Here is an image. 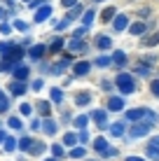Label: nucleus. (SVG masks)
Listing matches in <instances>:
<instances>
[{
	"label": "nucleus",
	"instance_id": "bb28decb",
	"mask_svg": "<svg viewBox=\"0 0 159 161\" xmlns=\"http://www.w3.org/2000/svg\"><path fill=\"white\" fill-rule=\"evenodd\" d=\"M87 124H89V117H87V114L75 117V126H77V129H87Z\"/></svg>",
	"mask_w": 159,
	"mask_h": 161
},
{
	"label": "nucleus",
	"instance_id": "c03bdc74",
	"mask_svg": "<svg viewBox=\"0 0 159 161\" xmlns=\"http://www.w3.org/2000/svg\"><path fill=\"white\" fill-rule=\"evenodd\" d=\"M9 31H12V26H9V24H0V33H5V35H7Z\"/></svg>",
	"mask_w": 159,
	"mask_h": 161
},
{
	"label": "nucleus",
	"instance_id": "ddd939ff",
	"mask_svg": "<svg viewBox=\"0 0 159 161\" xmlns=\"http://www.w3.org/2000/svg\"><path fill=\"white\" fill-rule=\"evenodd\" d=\"M35 108L40 110L42 117H49V112H52V105H49V101H37V103H35Z\"/></svg>",
	"mask_w": 159,
	"mask_h": 161
},
{
	"label": "nucleus",
	"instance_id": "3c124183",
	"mask_svg": "<svg viewBox=\"0 0 159 161\" xmlns=\"http://www.w3.org/2000/svg\"><path fill=\"white\" fill-rule=\"evenodd\" d=\"M127 161H145V159H140V157H129Z\"/></svg>",
	"mask_w": 159,
	"mask_h": 161
},
{
	"label": "nucleus",
	"instance_id": "8fccbe9b",
	"mask_svg": "<svg viewBox=\"0 0 159 161\" xmlns=\"http://www.w3.org/2000/svg\"><path fill=\"white\" fill-rule=\"evenodd\" d=\"M80 140H82V142H87V140H89V133L82 131V133H80Z\"/></svg>",
	"mask_w": 159,
	"mask_h": 161
},
{
	"label": "nucleus",
	"instance_id": "f3484780",
	"mask_svg": "<svg viewBox=\"0 0 159 161\" xmlns=\"http://www.w3.org/2000/svg\"><path fill=\"white\" fill-rule=\"evenodd\" d=\"M75 103H77V105H89V103H91V96H89L87 91H82V93L75 96Z\"/></svg>",
	"mask_w": 159,
	"mask_h": 161
},
{
	"label": "nucleus",
	"instance_id": "7c9ffc66",
	"mask_svg": "<svg viewBox=\"0 0 159 161\" xmlns=\"http://www.w3.org/2000/svg\"><path fill=\"white\" fill-rule=\"evenodd\" d=\"M84 154H87V149H84V147H75V149H70V157H73V159H82Z\"/></svg>",
	"mask_w": 159,
	"mask_h": 161
},
{
	"label": "nucleus",
	"instance_id": "58836bf2",
	"mask_svg": "<svg viewBox=\"0 0 159 161\" xmlns=\"http://www.w3.org/2000/svg\"><path fill=\"white\" fill-rule=\"evenodd\" d=\"M136 73H138V75H150V65H143V63H140L138 68H136Z\"/></svg>",
	"mask_w": 159,
	"mask_h": 161
},
{
	"label": "nucleus",
	"instance_id": "864d4df0",
	"mask_svg": "<svg viewBox=\"0 0 159 161\" xmlns=\"http://www.w3.org/2000/svg\"><path fill=\"white\" fill-rule=\"evenodd\" d=\"M45 161H59V159H54V157H52V159H45Z\"/></svg>",
	"mask_w": 159,
	"mask_h": 161
},
{
	"label": "nucleus",
	"instance_id": "ea45409f",
	"mask_svg": "<svg viewBox=\"0 0 159 161\" xmlns=\"http://www.w3.org/2000/svg\"><path fill=\"white\" fill-rule=\"evenodd\" d=\"M150 91L155 93V96L159 98V80H152V84H150Z\"/></svg>",
	"mask_w": 159,
	"mask_h": 161
},
{
	"label": "nucleus",
	"instance_id": "4468645a",
	"mask_svg": "<svg viewBox=\"0 0 159 161\" xmlns=\"http://www.w3.org/2000/svg\"><path fill=\"white\" fill-rule=\"evenodd\" d=\"M131 35H143V33L147 31V26L143 24V21H136V24H131Z\"/></svg>",
	"mask_w": 159,
	"mask_h": 161
},
{
	"label": "nucleus",
	"instance_id": "603ef678",
	"mask_svg": "<svg viewBox=\"0 0 159 161\" xmlns=\"http://www.w3.org/2000/svg\"><path fill=\"white\" fill-rule=\"evenodd\" d=\"M5 138H7V136H5V131H0V142H5Z\"/></svg>",
	"mask_w": 159,
	"mask_h": 161
},
{
	"label": "nucleus",
	"instance_id": "aec40b11",
	"mask_svg": "<svg viewBox=\"0 0 159 161\" xmlns=\"http://www.w3.org/2000/svg\"><path fill=\"white\" fill-rule=\"evenodd\" d=\"M42 129H45V133H49V136H54V133H56V121H52V119H45Z\"/></svg>",
	"mask_w": 159,
	"mask_h": 161
},
{
	"label": "nucleus",
	"instance_id": "09e8293b",
	"mask_svg": "<svg viewBox=\"0 0 159 161\" xmlns=\"http://www.w3.org/2000/svg\"><path fill=\"white\" fill-rule=\"evenodd\" d=\"M150 145H152V147H157V149H159V136H155V138H152V140H150Z\"/></svg>",
	"mask_w": 159,
	"mask_h": 161
},
{
	"label": "nucleus",
	"instance_id": "20e7f679",
	"mask_svg": "<svg viewBox=\"0 0 159 161\" xmlns=\"http://www.w3.org/2000/svg\"><path fill=\"white\" fill-rule=\"evenodd\" d=\"M147 117H152V112H150V110H145V108H133V110H129V112H127V119H131V121L147 119Z\"/></svg>",
	"mask_w": 159,
	"mask_h": 161
},
{
	"label": "nucleus",
	"instance_id": "423d86ee",
	"mask_svg": "<svg viewBox=\"0 0 159 161\" xmlns=\"http://www.w3.org/2000/svg\"><path fill=\"white\" fill-rule=\"evenodd\" d=\"M12 75H14V82H26V77H28V68H26V65H16Z\"/></svg>",
	"mask_w": 159,
	"mask_h": 161
},
{
	"label": "nucleus",
	"instance_id": "f03ea898",
	"mask_svg": "<svg viewBox=\"0 0 159 161\" xmlns=\"http://www.w3.org/2000/svg\"><path fill=\"white\" fill-rule=\"evenodd\" d=\"M21 56H24V49L16 47V44H9L5 49V65H12V63H19Z\"/></svg>",
	"mask_w": 159,
	"mask_h": 161
},
{
	"label": "nucleus",
	"instance_id": "0eeeda50",
	"mask_svg": "<svg viewBox=\"0 0 159 161\" xmlns=\"http://www.w3.org/2000/svg\"><path fill=\"white\" fill-rule=\"evenodd\" d=\"M91 117H94V121L101 126V129H105V124H108V112H103V110H94V114H91Z\"/></svg>",
	"mask_w": 159,
	"mask_h": 161
},
{
	"label": "nucleus",
	"instance_id": "72a5a7b5",
	"mask_svg": "<svg viewBox=\"0 0 159 161\" xmlns=\"http://www.w3.org/2000/svg\"><path fill=\"white\" fill-rule=\"evenodd\" d=\"M5 149H7V152L16 149V140H14V138H5Z\"/></svg>",
	"mask_w": 159,
	"mask_h": 161
},
{
	"label": "nucleus",
	"instance_id": "5fc2aeb1",
	"mask_svg": "<svg viewBox=\"0 0 159 161\" xmlns=\"http://www.w3.org/2000/svg\"><path fill=\"white\" fill-rule=\"evenodd\" d=\"M0 19H3V9H0Z\"/></svg>",
	"mask_w": 159,
	"mask_h": 161
},
{
	"label": "nucleus",
	"instance_id": "c85d7f7f",
	"mask_svg": "<svg viewBox=\"0 0 159 161\" xmlns=\"http://www.w3.org/2000/svg\"><path fill=\"white\" fill-rule=\"evenodd\" d=\"M157 42H159V33H155V35H150V37H145V40H143L145 47H155Z\"/></svg>",
	"mask_w": 159,
	"mask_h": 161
},
{
	"label": "nucleus",
	"instance_id": "f257e3e1",
	"mask_svg": "<svg viewBox=\"0 0 159 161\" xmlns=\"http://www.w3.org/2000/svg\"><path fill=\"white\" fill-rule=\"evenodd\" d=\"M115 84H117V89H119L122 93H133V89H136L133 77L127 75V73H119V75H117V80H115Z\"/></svg>",
	"mask_w": 159,
	"mask_h": 161
},
{
	"label": "nucleus",
	"instance_id": "39448f33",
	"mask_svg": "<svg viewBox=\"0 0 159 161\" xmlns=\"http://www.w3.org/2000/svg\"><path fill=\"white\" fill-rule=\"evenodd\" d=\"M47 16H52V5H42L40 9H35V16H33V21L42 24V21H47Z\"/></svg>",
	"mask_w": 159,
	"mask_h": 161
},
{
	"label": "nucleus",
	"instance_id": "2f4dec72",
	"mask_svg": "<svg viewBox=\"0 0 159 161\" xmlns=\"http://www.w3.org/2000/svg\"><path fill=\"white\" fill-rule=\"evenodd\" d=\"M75 142H77V136H75V133H65L63 136V145H75Z\"/></svg>",
	"mask_w": 159,
	"mask_h": 161
},
{
	"label": "nucleus",
	"instance_id": "79ce46f5",
	"mask_svg": "<svg viewBox=\"0 0 159 161\" xmlns=\"http://www.w3.org/2000/svg\"><path fill=\"white\" fill-rule=\"evenodd\" d=\"M73 24V21H68V19H63L61 24H56V31H63V28H68V26Z\"/></svg>",
	"mask_w": 159,
	"mask_h": 161
},
{
	"label": "nucleus",
	"instance_id": "37998d69",
	"mask_svg": "<svg viewBox=\"0 0 159 161\" xmlns=\"http://www.w3.org/2000/svg\"><path fill=\"white\" fill-rule=\"evenodd\" d=\"M61 5H63V7H75L77 0H61Z\"/></svg>",
	"mask_w": 159,
	"mask_h": 161
},
{
	"label": "nucleus",
	"instance_id": "cd10ccee",
	"mask_svg": "<svg viewBox=\"0 0 159 161\" xmlns=\"http://www.w3.org/2000/svg\"><path fill=\"white\" fill-rule=\"evenodd\" d=\"M110 133H112V136H122V133H124V124H122V121L112 124V126H110Z\"/></svg>",
	"mask_w": 159,
	"mask_h": 161
},
{
	"label": "nucleus",
	"instance_id": "1a4fd4ad",
	"mask_svg": "<svg viewBox=\"0 0 159 161\" xmlns=\"http://www.w3.org/2000/svg\"><path fill=\"white\" fill-rule=\"evenodd\" d=\"M89 68H91V65H89V61H80V63H75L73 73L77 75V77H82V75H87V73H89Z\"/></svg>",
	"mask_w": 159,
	"mask_h": 161
},
{
	"label": "nucleus",
	"instance_id": "6ab92c4d",
	"mask_svg": "<svg viewBox=\"0 0 159 161\" xmlns=\"http://www.w3.org/2000/svg\"><path fill=\"white\" fill-rule=\"evenodd\" d=\"M112 63L127 65V54H124V52H115V54H112Z\"/></svg>",
	"mask_w": 159,
	"mask_h": 161
},
{
	"label": "nucleus",
	"instance_id": "2eb2a0df",
	"mask_svg": "<svg viewBox=\"0 0 159 161\" xmlns=\"http://www.w3.org/2000/svg\"><path fill=\"white\" fill-rule=\"evenodd\" d=\"M45 49H47L45 44H35V47L31 49V58H33V61H40L42 54H45Z\"/></svg>",
	"mask_w": 159,
	"mask_h": 161
},
{
	"label": "nucleus",
	"instance_id": "a19ab883",
	"mask_svg": "<svg viewBox=\"0 0 159 161\" xmlns=\"http://www.w3.org/2000/svg\"><path fill=\"white\" fill-rule=\"evenodd\" d=\"M31 112H33V108H31L28 103H24V105H21V114H26V117H31Z\"/></svg>",
	"mask_w": 159,
	"mask_h": 161
},
{
	"label": "nucleus",
	"instance_id": "4d7b16f0",
	"mask_svg": "<svg viewBox=\"0 0 159 161\" xmlns=\"http://www.w3.org/2000/svg\"><path fill=\"white\" fill-rule=\"evenodd\" d=\"M28 3H31V0H28Z\"/></svg>",
	"mask_w": 159,
	"mask_h": 161
},
{
	"label": "nucleus",
	"instance_id": "a878e982",
	"mask_svg": "<svg viewBox=\"0 0 159 161\" xmlns=\"http://www.w3.org/2000/svg\"><path fill=\"white\" fill-rule=\"evenodd\" d=\"M84 49H87V44L82 40H73L70 42V52H84Z\"/></svg>",
	"mask_w": 159,
	"mask_h": 161
},
{
	"label": "nucleus",
	"instance_id": "c756f323",
	"mask_svg": "<svg viewBox=\"0 0 159 161\" xmlns=\"http://www.w3.org/2000/svg\"><path fill=\"white\" fill-rule=\"evenodd\" d=\"M49 93H52V101L54 103H61L63 101V91H61V89H52Z\"/></svg>",
	"mask_w": 159,
	"mask_h": 161
},
{
	"label": "nucleus",
	"instance_id": "9b49d317",
	"mask_svg": "<svg viewBox=\"0 0 159 161\" xmlns=\"http://www.w3.org/2000/svg\"><path fill=\"white\" fill-rule=\"evenodd\" d=\"M9 91H12V96H21V93H26V84L24 82H9Z\"/></svg>",
	"mask_w": 159,
	"mask_h": 161
},
{
	"label": "nucleus",
	"instance_id": "f704fd0d",
	"mask_svg": "<svg viewBox=\"0 0 159 161\" xmlns=\"http://www.w3.org/2000/svg\"><path fill=\"white\" fill-rule=\"evenodd\" d=\"M7 124H9V129H16V131L21 129V119H19V117H9Z\"/></svg>",
	"mask_w": 159,
	"mask_h": 161
},
{
	"label": "nucleus",
	"instance_id": "412c9836",
	"mask_svg": "<svg viewBox=\"0 0 159 161\" xmlns=\"http://www.w3.org/2000/svg\"><path fill=\"white\" fill-rule=\"evenodd\" d=\"M94 149H96V152H105V149H108V142H105V138H96V140H94Z\"/></svg>",
	"mask_w": 159,
	"mask_h": 161
},
{
	"label": "nucleus",
	"instance_id": "6e6d98bb",
	"mask_svg": "<svg viewBox=\"0 0 159 161\" xmlns=\"http://www.w3.org/2000/svg\"><path fill=\"white\" fill-rule=\"evenodd\" d=\"M94 3H103V0H94Z\"/></svg>",
	"mask_w": 159,
	"mask_h": 161
},
{
	"label": "nucleus",
	"instance_id": "6e6552de",
	"mask_svg": "<svg viewBox=\"0 0 159 161\" xmlns=\"http://www.w3.org/2000/svg\"><path fill=\"white\" fill-rule=\"evenodd\" d=\"M112 26H115V31H124V28L129 26V16L117 14V16H115V21H112Z\"/></svg>",
	"mask_w": 159,
	"mask_h": 161
},
{
	"label": "nucleus",
	"instance_id": "5701e85b",
	"mask_svg": "<svg viewBox=\"0 0 159 161\" xmlns=\"http://www.w3.org/2000/svg\"><path fill=\"white\" fill-rule=\"evenodd\" d=\"M91 21H94V9H87L84 16H82V24H84V28H89Z\"/></svg>",
	"mask_w": 159,
	"mask_h": 161
},
{
	"label": "nucleus",
	"instance_id": "4be33fe9",
	"mask_svg": "<svg viewBox=\"0 0 159 161\" xmlns=\"http://www.w3.org/2000/svg\"><path fill=\"white\" fill-rule=\"evenodd\" d=\"M7 108H9V98L5 96V91L0 89V112H7Z\"/></svg>",
	"mask_w": 159,
	"mask_h": 161
},
{
	"label": "nucleus",
	"instance_id": "e433bc0d",
	"mask_svg": "<svg viewBox=\"0 0 159 161\" xmlns=\"http://www.w3.org/2000/svg\"><path fill=\"white\" fill-rule=\"evenodd\" d=\"M52 154H54V159L63 157V147H61V145H52Z\"/></svg>",
	"mask_w": 159,
	"mask_h": 161
},
{
	"label": "nucleus",
	"instance_id": "393cba45",
	"mask_svg": "<svg viewBox=\"0 0 159 161\" xmlns=\"http://www.w3.org/2000/svg\"><path fill=\"white\" fill-rule=\"evenodd\" d=\"M31 142H33V138H28V136H26V138H21V140L16 142V147H19V149H24V152H28Z\"/></svg>",
	"mask_w": 159,
	"mask_h": 161
},
{
	"label": "nucleus",
	"instance_id": "c9c22d12",
	"mask_svg": "<svg viewBox=\"0 0 159 161\" xmlns=\"http://www.w3.org/2000/svg\"><path fill=\"white\" fill-rule=\"evenodd\" d=\"M112 63V58L110 56H101V58H96V65H101V68H105V65H110Z\"/></svg>",
	"mask_w": 159,
	"mask_h": 161
},
{
	"label": "nucleus",
	"instance_id": "9d476101",
	"mask_svg": "<svg viewBox=\"0 0 159 161\" xmlns=\"http://www.w3.org/2000/svg\"><path fill=\"white\" fill-rule=\"evenodd\" d=\"M124 108V101L119 96H112V98H108V110H112V112H117V110H122Z\"/></svg>",
	"mask_w": 159,
	"mask_h": 161
},
{
	"label": "nucleus",
	"instance_id": "a211bd4d",
	"mask_svg": "<svg viewBox=\"0 0 159 161\" xmlns=\"http://www.w3.org/2000/svg\"><path fill=\"white\" fill-rule=\"evenodd\" d=\"M112 16H117V12H115V7H105L101 14V21L105 24V21H112Z\"/></svg>",
	"mask_w": 159,
	"mask_h": 161
},
{
	"label": "nucleus",
	"instance_id": "49530a36",
	"mask_svg": "<svg viewBox=\"0 0 159 161\" xmlns=\"http://www.w3.org/2000/svg\"><path fill=\"white\" fill-rule=\"evenodd\" d=\"M115 154H117V149H112V147H108L105 152H103V157H115Z\"/></svg>",
	"mask_w": 159,
	"mask_h": 161
},
{
	"label": "nucleus",
	"instance_id": "a18cd8bd",
	"mask_svg": "<svg viewBox=\"0 0 159 161\" xmlns=\"http://www.w3.org/2000/svg\"><path fill=\"white\" fill-rule=\"evenodd\" d=\"M14 26H16L19 31H26V28H28V24H24V21H14Z\"/></svg>",
	"mask_w": 159,
	"mask_h": 161
},
{
	"label": "nucleus",
	"instance_id": "473e14b6",
	"mask_svg": "<svg viewBox=\"0 0 159 161\" xmlns=\"http://www.w3.org/2000/svg\"><path fill=\"white\" fill-rule=\"evenodd\" d=\"M77 14H82V7H80V5H75V7L70 9V12H68V16H65V19H68V21H73V19H75Z\"/></svg>",
	"mask_w": 159,
	"mask_h": 161
},
{
	"label": "nucleus",
	"instance_id": "f8f14e48",
	"mask_svg": "<svg viewBox=\"0 0 159 161\" xmlns=\"http://www.w3.org/2000/svg\"><path fill=\"white\" fill-rule=\"evenodd\" d=\"M96 47H98V49H110V47H112V40H110L108 35H98V37H96Z\"/></svg>",
	"mask_w": 159,
	"mask_h": 161
},
{
	"label": "nucleus",
	"instance_id": "7ed1b4c3",
	"mask_svg": "<svg viewBox=\"0 0 159 161\" xmlns=\"http://www.w3.org/2000/svg\"><path fill=\"white\" fill-rule=\"evenodd\" d=\"M152 121H155V114H152V117H147L145 121H140V124H133V129H131V136H133V138L145 136V133L152 129Z\"/></svg>",
	"mask_w": 159,
	"mask_h": 161
},
{
	"label": "nucleus",
	"instance_id": "4c0bfd02",
	"mask_svg": "<svg viewBox=\"0 0 159 161\" xmlns=\"http://www.w3.org/2000/svg\"><path fill=\"white\" fill-rule=\"evenodd\" d=\"M28 5H31V9H40L42 5H47V0H31Z\"/></svg>",
	"mask_w": 159,
	"mask_h": 161
},
{
	"label": "nucleus",
	"instance_id": "dca6fc26",
	"mask_svg": "<svg viewBox=\"0 0 159 161\" xmlns=\"http://www.w3.org/2000/svg\"><path fill=\"white\" fill-rule=\"evenodd\" d=\"M28 152L33 154V157H40V154L45 152V145H42V142H37V140H33L31 147H28Z\"/></svg>",
	"mask_w": 159,
	"mask_h": 161
},
{
	"label": "nucleus",
	"instance_id": "de8ad7c7",
	"mask_svg": "<svg viewBox=\"0 0 159 161\" xmlns=\"http://www.w3.org/2000/svg\"><path fill=\"white\" fill-rule=\"evenodd\" d=\"M33 89H35V91H40V89H42V80H35V82H33Z\"/></svg>",
	"mask_w": 159,
	"mask_h": 161
},
{
	"label": "nucleus",
	"instance_id": "b1692460",
	"mask_svg": "<svg viewBox=\"0 0 159 161\" xmlns=\"http://www.w3.org/2000/svg\"><path fill=\"white\" fill-rule=\"evenodd\" d=\"M61 47H63V37H56V40H54L52 44H49V54H56Z\"/></svg>",
	"mask_w": 159,
	"mask_h": 161
}]
</instances>
